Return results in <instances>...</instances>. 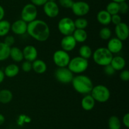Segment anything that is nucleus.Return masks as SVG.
<instances>
[{"label": "nucleus", "instance_id": "2", "mask_svg": "<svg viewBox=\"0 0 129 129\" xmlns=\"http://www.w3.org/2000/svg\"><path fill=\"white\" fill-rule=\"evenodd\" d=\"M71 83L74 89L81 94H89L93 87L91 80L84 75H78L74 77Z\"/></svg>", "mask_w": 129, "mask_h": 129}, {"label": "nucleus", "instance_id": "35", "mask_svg": "<svg viewBox=\"0 0 129 129\" xmlns=\"http://www.w3.org/2000/svg\"><path fill=\"white\" fill-rule=\"evenodd\" d=\"M15 37H14L13 36H12V35H7V36L5 37L3 42L11 48V47L13 45L14 43H15Z\"/></svg>", "mask_w": 129, "mask_h": 129}, {"label": "nucleus", "instance_id": "32", "mask_svg": "<svg viewBox=\"0 0 129 129\" xmlns=\"http://www.w3.org/2000/svg\"><path fill=\"white\" fill-rule=\"evenodd\" d=\"M59 3L64 8H71L74 1L73 0H59Z\"/></svg>", "mask_w": 129, "mask_h": 129}, {"label": "nucleus", "instance_id": "42", "mask_svg": "<svg viewBox=\"0 0 129 129\" xmlns=\"http://www.w3.org/2000/svg\"><path fill=\"white\" fill-rule=\"evenodd\" d=\"M5 73H4V72L0 69V83L3 82L4 79H5Z\"/></svg>", "mask_w": 129, "mask_h": 129}, {"label": "nucleus", "instance_id": "13", "mask_svg": "<svg viewBox=\"0 0 129 129\" xmlns=\"http://www.w3.org/2000/svg\"><path fill=\"white\" fill-rule=\"evenodd\" d=\"M115 32L117 37L122 41L128 39L129 35L128 26L126 23L121 22L118 25H115Z\"/></svg>", "mask_w": 129, "mask_h": 129}, {"label": "nucleus", "instance_id": "3", "mask_svg": "<svg viewBox=\"0 0 129 129\" xmlns=\"http://www.w3.org/2000/svg\"><path fill=\"white\" fill-rule=\"evenodd\" d=\"M95 63L100 66H105L110 64L113 55L107 48H97L92 54Z\"/></svg>", "mask_w": 129, "mask_h": 129}, {"label": "nucleus", "instance_id": "20", "mask_svg": "<svg viewBox=\"0 0 129 129\" xmlns=\"http://www.w3.org/2000/svg\"><path fill=\"white\" fill-rule=\"evenodd\" d=\"M47 64L43 60L40 59H36L32 62V70L39 74H42L47 70Z\"/></svg>", "mask_w": 129, "mask_h": 129}, {"label": "nucleus", "instance_id": "19", "mask_svg": "<svg viewBox=\"0 0 129 129\" xmlns=\"http://www.w3.org/2000/svg\"><path fill=\"white\" fill-rule=\"evenodd\" d=\"M112 15L106 10H101L97 13L96 19L98 22L103 25H108L111 23Z\"/></svg>", "mask_w": 129, "mask_h": 129}, {"label": "nucleus", "instance_id": "30", "mask_svg": "<svg viewBox=\"0 0 129 129\" xmlns=\"http://www.w3.org/2000/svg\"><path fill=\"white\" fill-rule=\"evenodd\" d=\"M74 22L76 29H84L88 25V20L83 17H79L75 21H74Z\"/></svg>", "mask_w": 129, "mask_h": 129}, {"label": "nucleus", "instance_id": "14", "mask_svg": "<svg viewBox=\"0 0 129 129\" xmlns=\"http://www.w3.org/2000/svg\"><path fill=\"white\" fill-rule=\"evenodd\" d=\"M27 23L19 19L11 24V30L16 35H23L27 31Z\"/></svg>", "mask_w": 129, "mask_h": 129}, {"label": "nucleus", "instance_id": "17", "mask_svg": "<svg viewBox=\"0 0 129 129\" xmlns=\"http://www.w3.org/2000/svg\"><path fill=\"white\" fill-rule=\"evenodd\" d=\"M95 102L93 97L91 94H86L83 97L81 102V107L86 111H90L93 110L95 105Z\"/></svg>", "mask_w": 129, "mask_h": 129}, {"label": "nucleus", "instance_id": "31", "mask_svg": "<svg viewBox=\"0 0 129 129\" xmlns=\"http://www.w3.org/2000/svg\"><path fill=\"white\" fill-rule=\"evenodd\" d=\"M99 35L102 40H108L110 39L111 36H112V31H111L110 29L107 27H105L100 30Z\"/></svg>", "mask_w": 129, "mask_h": 129}, {"label": "nucleus", "instance_id": "38", "mask_svg": "<svg viewBox=\"0 0 129 129\" xmlns=\"http://www.w3.org/2000/svg\"><path fill=\"white\" fill-rule=\"evenodd\" d=\"M111 22L113 23V24L115 25H118V24H119L120 23L122 22V18H121V16H120L118 14L112 15V16H111Z\"/></svg>", "mask_w": 129, "mask_h": 129}, {"label": "nucleus", "instance_id": "37", "mask_svg": "<svg viewBox=\"0 0 129 129\" xmlns=\"http://www.w3.org/2000/svg\"><path fill=\"white\" fill-rule=\"evenodd\" d=\"M120 78L122 81L127 82L129 80V72L127 70H123L120 74Z\"/></svg>", "mask_w": 129, "mask_h": 129}, {"label": "nucleus", "instance_id": "22", "mask_svg": "<svg viewBox=\"0 0 129 129\" xmlns=\"http://www.w3.org/2000/svg\"><path fill=\"white\" fill-rule=\"evenodd\" d=\"M3 72L6 77L12 78V77H16L18 74L19 72H20V68L17 64H10L6 66Z\"/></svg>", "mask_w": 129, "mask_h": 129}, {"label": "nucleus", "instance_id": "9", "mask_svg": "<svg viewBox=\"0 0 129 129\" xmlns=\"http://www.w3.org/2000/svg\"><path fill=\"white\" fill-rule=\"evenodd\" d=\"M70 56L68 52L60 49L57 50L53 54L54 63L58 67H67L70 61Z\"/></svg>", "mask_w": 129, "mask_h": 129}, {"label": "nucleus", "instance_id": "27", "mask_svg": "<svg viewBox=\"0 0 129 129\" xmlns=\"http://www.w3.org/2000/svg\"><path fill=\"white\" fill-rule=\"evenodd\" d=\"M11 30V24L8 20H2L0 21V37L7 35Z\"/></svg>", "mask_w": 129, "mask_h": 129}, {"label": "nucleus", "instance_id": "25", "mask_svg": "<svg viewBox=\"0 0 129 129\" xmlns=\"http://www.w3.org/2000/svg\"><path fill=\"white\" fill-rule=\"evenodd\" d=\"M10 47L3 42H0V61H3L10 57Z\"/></svg>", "mask_w": 129, "mask_h": 129}, {"label": "nucleus", "instance_id": "45", "mask_svg": "<svg viewBox=\"0 0 129 129\" xmlns=\"http://www.w3.org/2000/svg\"><path fill=\"white\" fill-rule=\"evenodd\" d=\"M48 1H55V0H48Z\"/></svg>", "mask_w": 129, "mask_h": 129}, {"label": "nucleus", "instance_id": "7", "mask_svg": "<svg viewBox=\"0 0 129 129\" xmlns=\"http://www.w3.org/2000/svg\"><path fill=\"white\" fill-rule=\"evenodd\" d=\"M38 11L37 6L31 3H28L23 6L21 11V19L27 24L36 20Z\"/></svg>", "mask_w": 129, "mask_h": 129}, {"label": "nucleus", "instance_id": "24", "mask_svg": "<svg viewBox=\"0 0 129 129\" xmlns=\"http://www.w3.org/2000/svg\"><path fill=\"white\" fill-rule=\"evenodd\" d=\"M13 99V94L8 89L0 90V102L2 104H8Z\"/></svg>", "mask_w": 129, "mask_h": 129}, {"label": "nucleus", "instance_id": "5", "mask_svg": "<svg viewBox=\"0 0 129 129\" xmlns=\"http://www.w3.org/2000/svg\"><path fill=\"white\" fill-rule=\"evenodd\" d=\"M89 66L88 60L81 56H76L70 59L68 67L73 73H82L85 72Z\"/></svg>", "mask_w": 129, "mask_h": 129}, {"label": "nucleus", "instance_id": "26", "mask_svg": "<svg viewBox=\"0 0 129 129\" xmlns=\"http://www.w3.org/2000/svg\"><path fill=\"white\" fill-rule=\"evenodd\" d=\"M79 53L80 55L79 56L86 59L90 58L93 54V52L91 48L89 46L87 45L81 46L79 49Z\"/></svg>", "mask_w": 129, "mask_h": 129}, {"label": "nucleus", "instance_id": "1", "mask_svg": "<svg viewBox=\"0 0 129 129\" xmlns=\"http://www.w3.org/2000/svg\"><path fill=\"white\" fill-rule=\"evenodd\" d=\"M26 32L39 42H45L50 36V28L44 20H36L28 24Z\"/></svg>", "mask_w": 129, "mask_h": 129}, {"label": "nucleus", "instance_id": "40", "mask_svg": "<svg viewBox=\"0 0 129 129\" xmlns=\"http://www.w3.org/2000/svg\"><path fill=\"white\" fill-rule=\"evenodd\" d=\"M122 122H123V125H125L126 128H129V113H127L125 114L123 116V119H122Z\"/></svg>", "mask_w": 129, "mask_h": 129}, {"label": "nucleus", "instance_id": "8", "mask_svg": "<svg viewBox=\"0 0 129 129\" xmlns=\"http://www.w3.org/2000/svg\"><path fill=\"white\" fill-rule=\"evenodd\" d=\"M55 77L60 83H68L72 82L74 73L66 67H58L55 72Z\"/></svg>", "mask_w": 129, "mask_h": 129}, {"label": "nucleus", "instance_id": "15", "mask_svg": "<svg viewBox=\"0 0 129 129\" xmlns=\"http://www.w3.org/2000/svg\"><path fill=\"white\" fill-rule=\"evenodd\" d=\"M23 58L26 61L33 62L37 59L38 51L35 46L31 45H28L25 46L22 50Z\"/></svg>", "mask_w": 129, "mask_h": 129}, {"label": "nucleus", "instance_id": "43", "mask_svg": "<svg viewBox=\"0 0 129 129\" xmlns=\"http://www.w3.org/2000/svg\"><path fill=\"white\" fill-rule=\"evenodd\" d=\"M5 121V118L2 114L0 113V125H3Z\"/></svg>", "mask_w": 129, "mask_h": 129}, {"label": "nucleus", "instance_id": "33", "mask_svg": "<svg viewBox=\"0 0 129 129\" xmlns=\"http://www.w3.org/2000/svg\"><path fill=\"white\" fill-rule=\"evenodd\" d=\"M21 69L25 72H29L32 70V62L25 60L21 64Z\"/></svg>", "mask_w": 129, "mask_h": 129}, {"label": "nucleus", "instance_id": "10", "mask_svg": "<svg viewBox=\"0 0 129 129\" xmlns=\"http://www.w3.org/2000/svg\"><path fill=\"white\" fill-rule=\"evenodd\" d=\"M71 9L74 15L82 17L86 15L89 13L90 10V6L89 4L85 1H79L74 2Z\"/></svg>", "mask_w": 129, "mask_h": 129}, {"label": "nucleus", "instance_id": "6", "mask_svg": "<svg viewBox=\"0 0 129 129\" xmlns=\"http://www.w3.org/2000/svg\"><path fill=\"white\" fill-rule=\"evenodd\" d=\"M58 29L64 36L72 35L75 30L74 20L69 17H64L58 22Z\"/></svg>", "mask_w": 129, "mask_h": 129}, {"label": "nucleus", "instance_id": "28", "mask_svg": "<svg viewBox=\"0 0 129 129\" xmlns=\"http://www.w3.org/2000/svg\"><path fill=\"white\" fill-rule=\"evenodd\" d=\"M108 129H120L121 122L117 116H112L108 119Z\"/></svg>", "mask_w": 129, "mask_h": 129}, {"label": "nucleus", "instance_id": "39", "mask_svg": "<svg viewBox=\"0 0 129 129\" xmlns=\"http://www.w3.org/2000/svg\"><path fill=\"white\" fill-rule=\"evenodd\" d=\"M48 0H30L31 3L36 6H43Z\"/></svg>", "mask_w": 129, "mask_h": 129}, {"label": "nucleus", "instance_id": "36", "mask_svg": "<svg viewBox=\"0 0 129 129\" xmlns=\"http://www.w3.org/2000/svg\"><path fill=\"white\" fill-rule=\"evenodd\" d=\"M104 72L108 75H112L115 73L116 71L115 70L114 68L112 67L110 64H107V65L104 67Z\"/></svg>", "mask_w": 129, "mask_h": 129}, {"label": "nucleus", "instance_id": "16", "mask_svg": "<svg viewBox=\"0 0 129 129\" xmlns=\"http://www.w3.org/2000/svg\"><path fill=\"white\" fill-rule=\"evenodd\" d=\"M122 48H123V43L122 40L117 37H113L109 40L107 48L112 54H116L120 52Z\"/></svg>", "mask_w": 129, "mask_h": 129}, {"label": "nucleus", "instance_id": "34", "mask_svg": "<svg viewBox=\"0 0 129 129\" xmlns=\"http://www.w3.org/2000/svg\"><path fill=\"white\" fill-rule=\"evenodd\" d=\"M119 4V13L122 14H126L128 11V5L126 1L121 2Z\"/></svg>", "mask_w": 129, "mask_h": 129}, {"label": "nucleus", "instance_id": "41", "mask_svg": "<svg viewBox=\"0 0 129 129\" xmlns=\"http://www.w3.org/2000/svg\"><path fill=\"white\" fill-rule=\"evenodd\" d=\"M5 15V9L3 8V7L1 5H0V21L3 20Z\"/></svg>", "mask_w": 129, "mask_h": 129}, {"label": "nucleus", "instance_id": "18", "mask_svg": "<svg viewBox=\"0 0 129 129\" xmlns=\"http://www.w3.org/2000/svg\"><path fill=\"white\" fill-rule=\"evenodd\" d=\"M110 64L115 71L122 70L126 65L125 59L120 56H113L110 62Z\"/></svg>", "mask_w": 129, "mask_h": 129}, {"label": "nucleus", "instance_id": "4", "mask_svg": "<svg viewBox=\"0 0 129 129\" xmlns=\"http://www.w3.org/2000/svg\"><path fill=\"white\" fill-rule=\"evenodd\" d=\"M90 94L94 101L102 103L107 102L110 97V90L108 87L102 84L93 86Z\"/></svg>", "mask_w": 129, "mask_h": 129}, {"label": "nucleus", "instance_id": "11", "mask_svg": "<svg viewBox=\"0 0 129 129\" xmlns=\"http://www.w3.org/2000/svg\"><path fill=\"white\" fill-rule=\"evenodd\" d=\"M44 11L49 18H55L59 15V6L55 1H47L44 5Z\"/></svg>", "mask_w": 129, "mask_h": 129}, {"label": "nucleus", "instance_id": "23", "mask_svg": "<svg viewBox=\"0 0 129 129\" xmlns=\"http://www.w3.org/2000/svg\"><path fill=\"white\" fill-rule=\"evenodd\" d=\"M72 35L74 38L76 42H84L88 38V34L84 29H76Z\"/></svg>", "mask_w": 129, "mask_h": 129}, {"label": "nucleus", "instance_id": "12", "mask_svg": "<svg viewBox=\"0 0 129 129\" xmlns=\"http://www.w3.org/2000/svg\"><path fill=\"white\" fill-rule=\"evenodd\" d=\"M76 41L72 35H65L60 41V46L62 49L68 53L74 50L76 46Z\"/></svg>", "mask_w": 129, "mask_h": 129}, {"label": "nucleus", "instance_id": "29", "mask_svg": "<svg viewBox=\"0 0 129 129\" xmlns=\"http://www.w3.org/2000/svg\"><path fill=\"white\" fill-rule=\"evenodd\" d=\"M106 11H108L111 15L119 13V4L118 3L112 1L107 5Z\"/></svg>", "mask_w": 129, "mask_h": 129}, {"label": "nucleus", "instance_id": "44", "mask_svg": "<svg viewBox=\"0 0 129 129\" xmlns=\"http://www.w3.org/2000/svg\"><path fill=\"white\" fill-rule=\"evenodd\" d=\"M127 0H112V1H114V2L118 3H120L121 2H124V1H126Z\"/></svg>", "mask_w": 129, "mask_h": 129}, {"label": "nucleus", "instance_id": "21", "mask_svg": "<svg viewBox=\"0 0 129 129\" xmlns=\"http://www.w3.org/2000/svg\"><path fill=\"white\" fill-rule=\"evenodd\" d=\"M10 57L16 62H20L23 59V54L21 49L18 47H11L10 51Z\"/></svg>", "mask_w": 129, "mask_h": 129}]
</instances>
